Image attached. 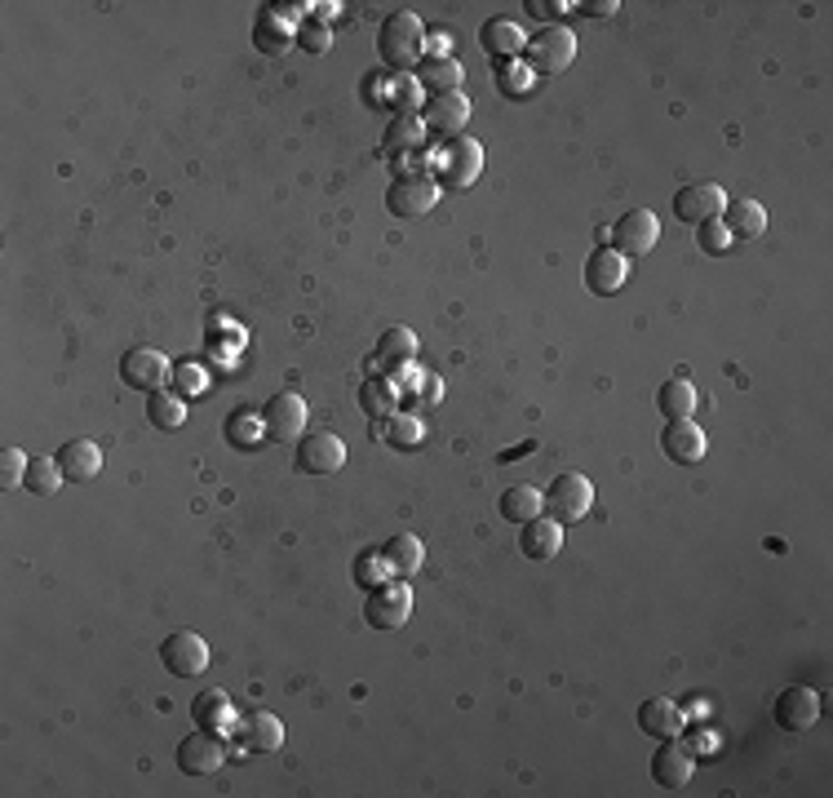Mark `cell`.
Masks as SVG:
<instances>
[{
    "label": "cell",
    "mask_w": 833,
    "mask_h": 798,
    "mask_svg": "<svg viewBox=\"0 0 833 798\" xmlns=\"http://www.w3.org/2000/svg\"><path fill=\"white\" fill-rule=\"evenodd\" d=\"M120 377L134 386V391H164V382L173 377V369H169V360L160 355V351H151V347H138V351H129L125 360H120Z\"/></svg>",
    "instance_id": "cell-14"
},
{
    "label": "cell",
    "mask_w": 833,
    "mask_h": 798,
    "mask_svg": "<svg viewBox=\"0 0 833 798\" xmlns=\"http://www.w3.org/2000/svg\"><path fill=\"white\" fill-rule=\"evenodd\" d=\"M386 568H391V577H399V582H408V577H417L421 573V560H426V551H421V542L413 538V532H404V538H395L391 546H386Z\"/></svg>",
    "instance_id": "cell-30"
},
{
    "label": "cell",
    "mask_w": 833,
    "mask_h": 798,
    "mask_svg": "<svg viewBox=\"0 0 833 798\" xmlns=\"http://www.w3.org/2000/svg\"><path fill=\"white\" fill-rule=\"evenodd\" d=\"M496 81H501V94H505V98H523V94L532 89V72H527V63H505Z\"/></svg>",
    "instance_id": "cell-40"
},
{
    "label": "cell",
    "mask_w": 833,
    "mask_h": 798,
    "mask_svg": "<svg viewBox=\"0 0 833 798\" xmlns=\"http://www.w3.org/2000/svg\"><path fill=\"white\" fill-rule=\"evenodd\" d=\"M652 780L665 789H683L692 780V754L674 741H661V749L652 754Z\"/></svg>",
    "instance_id": "cell-22"
},
{
    "label": "cell",
    "mask_w": 833,
    "mask_h": 798,
    "mask_svg": "<svg viewBox=\"0 0 833 798\" xmlns=\"http://www.w3.org/2000/svg\"><path fill=\"white\" fill-rule=\"evenodd\" d=\"M377 54H382V63L395 67V72L417 67L421 54H426V28H421V19L408 14V10H395V14L382 23V32H377Z\"/></svg>",
    "instance_id": "cell-1"
},
{
    "label": "cell",
    "mask_w": 833,
    "mask_h": 798,
    "mask_svg": "<svg viewBox=\"0 0 833 798\" xmlns=\"http://www.w3.org/2000/svg\"><path fill=\"white\" fill-rule=\"evenodd\" d=\"M705 430L692 422V417H679V422H665V435H661V453L679 466H696L705 457Z\"/></svg>",
    "instance_id": "cell-16"
},
{
    "label": "cell",
    "mask_w": 833,
    "mask_h": 798,
    "mask_svg": "<svg viewBox=\"0 0 833 798\" xmlns=\"http://www.w3.org/2000/svg\"><path fill=\"white\" fill-rule=\"evenodd\" d=\"M696 231H701V248H705V253H723V248L731 244V235H727L723 222H705V226H696Z\"/></svg>",
    "instance_id": "cell-43"
},
{
    "label": "cell",
    "mask_w": 833,
    "mask_h": 798,
    "mask_svg": "<svg viewBox=\"0 0 833 798\" xmlns=\"http://www.w3.org/2000/svg\"><path fill=\"white\" fill-rule=\"evenodd\" d=\"M173 391L186 400V395H195V391H204V369L200 364H178L173 369Z\"/></svg>",
    "instance_id": "cell-42"
},
{
    "label": "cell",
    "mask_w": 833,
    "mask_h": 798,
    "mask_svg": "<svg viewBox=\"0 0 833 798\" xmlns=\"http://www.w3.org/2000/svg\"><path fill=\"white\" fill-rule=\"evenodd\" d=\"M541 492L532 488V483H514V488H505L501 492V514L510 519V523H527V519H536L541 514Z\"/></svg>",
    "instance_id": "cell-32"
},
{
    "label": "cell",
    "mask_w": 833,
    "mask_h": 798,
    "mask_svg": "<svg viewBox=\"0 0 833 798\" xmlns=\"http://www.w3.org/2000/svg\"><path fill=\"white\" fill-rule=\"evenodd\" d=\"M435 204H439V182H435L430 173H404V178H395L391 191H386V209H391L395 217H404V222L430 213Z\"/></svg>",
    "instance_id": "cell-5"
},
{
    "label": "cell",
    "mask_w": 833,
    "mask_h": 798,
    "mask_svg": "<svg viewBox=\"0 0 833 798\" xmlns=\"http://www.w3.org/2000/svg\"><path fill=\"white\" fill-rule=\"evenodd\" d=\"M28 466H32L28 453L6 448V453H0V488H19V483L28 479Z\"/></svg>",
    "instance_id": "cell-39"
},
{
    "label": "cell",
    "mask_w": 833,
    "mask_h": 798,
    "mask_svg": "<svg viewBox=\"0 0 833 798\" xmlns=\"http://www.w3.org/2000/svg\"><path fill=\"white\" fill-rule=\"evenodd\" d=\"M421 138H426V125H421V111L417 116H395L391 125H386V134H382V147H386V156H408V151H421Z\"/></svg>",
    "instance_id": "cell-26"
},
{
    "label": "cell",
    "mask_w": 833,
    "mask_h": 798,
    "mask_svg": "<svg viewBox=\"0 0 833 798\" xmlns=\"http://www.w3.org/2000/svg\"><path fill=\"white\" fill-rule=\"evenodd\" d=\"M342 466H346V444L333 430L302 435V444H298V470H307V475H333Z\"/></svg>",
    "instance_id": "cell-13"
},
{
    "label": "cell",
    "mask_w": 833,
    "mask_h": 798,
    "mask_svg": "<svg viewBox=\"0 0 833 798\" xmlns=\"http://www.w3.org/2000/svg\"><path fill=\"white\" fill-rule=\"evenodd\" d=\"M519 528H523L519 532V546H523L527 560H554V555L564 551V523H554L549 514H536V519H527Z\"/></svg>",
    "instance_id": "cell-18"
},
{
    "label": "cell",
    "mask_w": 833,
    "mask_h": 798,
    "mask_svg": "<svg viewBox=\"0 0 833 798\" xmlns=\"http://www.w3.org/2000/svg\"><path fill=\"white\" fill-rule=\"evenodd\" d=\"M776 723L784 727V732H807L815 719H820V696L811 692V688H784L780 696H776Z\"/></svg>",
    "instance_id": "cell-17"
},
{
    "label": "cell",
    "mask_w": 833,
    "mask_h": 798,
    "mask_svg": "<svg viewBox=\"0 0 833 798\" xmlns=\"http://www.w3.org/2000/svg\"><path fill=\"white\" fill-rule=\"evenodd\" d=\"M639 727L648 736H656V741H674L683 732V710L674 701H665V696H648L639 705Z\"/></svg>",
    "instance_id": "cell-21"
},
{
    "label": "cell",
    "mask_w": 833,
    "mask_h": 798,
    "mask_svg": "<svg viewBox=\"0 0 833 798\" xmlns=\"http://www.w3.org/2000/svg\"><path fill=\"white\" fill-rule=\"evenodd\" d=\"M523 58H527V72H532V76H559V72L573 67V58H577V36H573L568 28H559V23H549V28H541V32L527 36Z\"/></svg>",
    "instance_id": "cell-2"
},
{
    "label": "cell",
    "mask_w": 833,
    "mask_h": 798,
    "mask_svg": "<svg viewBox=\"0 0 833 798\" xmlns=\"http://www.w3.org/2000/svg\"><path fill=\"white\" fill-rule=\"evenodd\" d=\"M226 763V741L217 727H195L178 741V767L186 776H213Z\"/></svg>",
    "instance_id": "cell-6"
},
{
    "label": "cell",
    "mask_w": 833,
    "mask_h": 798,
    "mask_svg": "<svg viewBox=\"0 0 833 798\" xmlns=\"http://www.w3.org/2000/svg\"><path fill=\"white\" fill-rule=\"evenodd\" d=\"M656 240H661V222H656V213H648V209H630L621 222H612V248L626 253V257L652 253Z\"/></svg>",
    "instance_id": "cell-9"
},
{
    "label": "cell",
    "mask_w": 833,
    "mask_h": 798,
    "mask_svg": "<svg viewBox=\"0 0 833 798\" xmlns=\"http://www.w3.org/2000/svg\"><path fill=\"white\" fill-rule=\"evenodd\" d=\"M58 470L67 483H89L98 470H103V453L94 439H67L63 453H58Z\"/></svg>",
    "instance_id": "cell-20"
},
{
    "label": "cell",
    "mask_w": 833,
    "mask_h": 798,
    "mask_svg": "<svg viewBox=\"0 0 833 798\" xmlns=\"http://www.w3.org/2000/svg\"><path fill=\"white\" fill-rule=\"evenodd\" d=\"M417 103H421L417 76H408V72L391 76V107H395V116H417Z\"/></svg>",
    "instance_id": "cell-37"
},
{
    "label": "cell",
    "mask_w": 833,
    "mask_h": 798,
    "mask_svg": "<svg viewBox=\"0 0 833 798\" xmlns=\"http://www.w3.org/2000/svg\"><path fill=\"white\" fill-rule=\"evenodd\" d=\"M439 377H426V386H421V395H426V404H439Z\"/></svg>",
    "instance_id": "cell-46"
},
{
    "label": "cell",
    "mask_w": 833,
    "mask_h": 798,
    "mask_svg": "<svg viewBox=\"0 0 833 798\" xmlns=\"http://www.w3.org/2000/svg\"><path fill=\"white\" fill-rule=\"evenodd\" d=\"M479 173H483V147H479L474 138H448V142L435 151V182H439V187L466 191Z\"/></svg>",
    "instance_id": "cell-3"
},
{
    "label": "cell",
    "mask_w": 833,
    "mask_h": 798,
    "mask_svg": "<svg viewBox=\"0 0 833 798\" xmlns=\"http://www.w3.org/2000/svg\"><path fill=\"white\" fill-rule=\"evenodd\" d=\"M536 19H549V14H564L568 6H549V0H532V6H527Z\"/></svg>",
    "instance_id": "cell-45"
},
{
    "label": "cell",
    "mask_w": 833,
    "mask_h": 798,
    "mask_svg": "<svg viewBox=\"0 0 833 798\" xmlns=\"http://www.w3.org/2000/svg\"><path fill=\"white\" fill-rule=\"evenodd\" d=\"M718 222L727 226L731 240H754V235H762V226H767V209H762L758 200H727V209H723Z\"/></svg>",
    "instance_id": "cell-24"
},
{
    "label": "cell",
    "mask_w": 833,
    "mask_h": 798,
    "mask_svg": "<svg viewBox=\"0 0 833 798\" xmlns=\"http://www.w3.org/2000/svg\"><path fill=\"white\" fill-rule=\"evenodd\" d=\"M727 209V191L718 182H692L674 195V217L687 222V226H705V222H718Z\"/></svg>",
    "instance_id": "cell-7"
},
{
    "label": "cell",
    "mask_w": 833,
    "mask_h": 798,
    "mask_svg": "<svg viewBox=\"0 0 833 798\" xmlns=\"http://www.w3.org/2000/svg\"><path fill=\"white\" fill-rule=\"evenodd\" d=\"M307 422H311L307 400L293 395V391L275 395V400L266 404V413H261V426H266L270 439H298V435H307Z\"/></svg>",
    "instance_id": "cell-12"
},
{
    "label": "cell",
    "mask_w": 833,
    "mask_h": 798,
    "mask_svg": "<svg viewBox=\"0 0 833 798\" xmlns=\"http://www.w3.org/2000/svg\"><path fill=\"white\" fill-rule=\"evenodd\" d=\"M235 745H244L248 754H275L285 745V727L275 714H248L239 727H235Z\"/></svg>",
    "instance_id": "cell-19"
},
{
    "label": "cell",
    "mask_w": 833,
    "mask_h": 798,
    "mask_svg": "<svg viewBox=\"0 0 833 798\" xmlns=\"http://www.w3.org/2000/svg\"><path fill=\"white\" fill-rule=\"evenodd\" d=\"M160 661H164V670L173 679H195L209 666V643L200 635H191V630H178V635H169L160 643Z\"/></svg>",
    "instance_id": "cell-10"
},
{
    "label": "cell",
    "mask_w": 833,
    "mask_h": 798,
    "mask_svg": "<svg viewBox=\"0 0 833 798\" xmlns=\"http://www.w3.org/2000/svg\"><path fill=\"white\" fill-rule=\"evenodd\" d=\"M360 408H364L373 422L395 417V413H399V391H395V382H391V377H364V386H360Z\"/></svg>",
    "instance_id": "cell-27"
},
{
    "label": "cell",
    "mask_w": 833,
    "mask_h": 798,
    "mask_svg": "<svg viewBox=\"0 0 833 798\" xmlns=\"http://www.w3.org/2000/svg\"><path fill=\"white\" fill-rule=\"evenodd\" d=\"M191 714H195V723L200 727H226L231 723V701H226V692H217V688H204L195 701H191Z\"/></svg>",
    "instance_id": "cell-34"
},
{
    "label": "cell",
    "mask_w": 833,
    "mask_h": 798,
    "mask_svg": "<svg viewBox=\"0 0 833 798\" xmlns=\"http://www.w3.org/2000/svg\"><path fill=\"white\" fill-rule=\"evenodd\" d=\"M586 14H590V19H608V14H617V0H590Z\"/></svg>",
    "instance_id": "cell-44"
},
{
    "label": "cell",
    "mask_w": 833,
    "mask_h": 798,
    "mask_svg": "<svg viewBox=\"0 0 833 798\" xmlns=\"http://www.w3.org/2000/svg\"><path fill=\"white\" fill-rule=\"evenodd\" d=\"M541 514H549L554 523H577L590 514L595 506V483L586 475H559L549 483V492H541Z\"/></svg>",
    "instance_id": "cell-4"
},
{
    "label": "cell",
    "mask_w": 833,
    "mask_h": 798,
    "mask_svg": "<svg viewBox=\"0 0 833 798\" xmlns=\"http://www.w3.org/2000/svg\"><path fill=\"white\" fill-rule=\"evenodd\" d=\"M466 120H470V98H466L461 89L430 94V98H426V107H421V125H426L430 134H439L444 142H448V138H461Z\"/></svg>",
    "instance_id": "cell-8"
},
{
    "label": "cell",
    "mask_w": 833,
    "mask_h": 798,
    "mask_svg": "<svg viewBox=\"0 0 833 798\" xmlns=\"http://www.w3.org/2000/svg\"><path fill=\"white\" fill-rule=\"evenodd\" d=\"M364 613H369L373 630H399L408 621V613H413V595H408L404 582H382V586H373Z\"/></svg>",
    "instance_id": "cell-11"
},
{
    "label": "cell",
    "mask_w": 833,
    "mask_h": 798,
    "mask_svg": "<svg viewBox=\"0 0 833 798\" xmlns=\"http://www.w3.org/2000/svg\"><path fill=\"white\" fill-rule=\"evenodd\" d=\"M696 404H701V395H696V386H692L687 377H670V382H661V391H656V408L665 413V422L692 417Z\"/></svg>",
    "instance_id": "cell-28"
},
{
    "label": "cell",
    "mask_w": 833,
    "mask_h": 798,
    "mask_svg": "<svg viewBox=\"0 0 833 798\" xmlns=\"http://www.w3.org/2000/svg\"><path fill=\"white\" fill-rule=\"evenodd\" d=\"M261 435H266L261 417H253V413H231V417H226V439H231V444H239V448H253V444H257Z\"/></svg>",
    "instance_id": "cell-38"
},
{
    "label": "cell",
    "mask_w": 833,
    "mask_h": 798,
    "mask_svg": "<svg viewBox=\"0 0 833 798\" xmlns=\"http://www.w3.org/2000/svg\"><path fill=\"white\" fill-rule=\"evenodd\" d=\"M630 280V257L626 253H617V248H595L590 257H586V285H590V294H621V285Z\"/></svg>",
    "instance_id": "cell-15"
},
{
    "label": "cell",
    "mask_w": 833,
    "mask_h": 798,
    "mask_svg": "<svg viewBox=\"0 0 833 798\" xmlns=\"http://www.w3.org/2000/svg\"><path fill=\"white\" fill-rule=\"evenodd\" d=\"M147 422H151L156 430H178V426L186 422V400H182L178 391H151V400H147Z\"/></svg>",
    "instance_id": "cell-31"
},
{
    "label": "cell",
    "mask_w": 833,
    "mask_h": 798,
    "mask_svg": "<svg viewBox=\"0 0 833 798\" xmlns=\"http://www.w3.org/2000/svg\"><path fill=\"white\" fill-rule=\"evenodd\" d=\"M377 355H382V364H386L391 373L404 369V364H413V355H417V338H413V329H386Z\"/></svg>",
    "instance_id": "cell-33"
},
{
    "label": "cell",
    "mask_w": 833,
    "mask_h": 798,
    "mask_svg": "<svg viewBox=\"0 0 833 798\" xmlns=\"http://www.w3.org/2000/svg\"><path fill=\"white\" fill-rule=\"evenodd\" d=\"M293 28H289V19L280 14V10H266V14H257V28H253V45L261 50V54H285L289 45H293Z\"/></svg>",
    "instance_id": "cell-25"
},
{
    "label": "cell",
    "mask_w": 833,
    "mask_h": 798,
    "mask_svg": "<svg viewBox=\"0 0 833 798\" xmlns=\"http://www.w3.org/2000/svg\"><path fill=\"white\" fill-rule=\"evenodd\" d=\"M479 45L492 54V58H523V45H527V36H523V28L519 23H510V19H488L483 23V32H479Z\"/></svg>",
    "instance_id": "cell-23"
},
{
    "label": "cell",
    "mask_w": 833,
    "mask_h": 798,
    "mask_svg": "<svg viewBox=\"0 0 833 798\" xmlns=\"http://www.w3.org/2000/svg\"><path fill=\"white\" fill-rule=\"evenodd\" d=\"M461 81H466V72H461V63L452 54L448 58H421V67H417V85L430 89V94L461 89Z\"/></svg>",
    "instance_id": "cell-29"
},
{
    "label": "cell",
    "mask_w": 833,
    "mask_h": 798,
    "mask_svg": "<svg viewBox=\"0 0 833 798\" xmlns=\"http://www.w3.org/2000/svg\"><path fill=\"white\" fill-rule=\"evenodd\" d=\"M23 488H28V492H36V497H54V492L63 488V470H58V457H32Z\"/></svg>",
    "instance_id": "cell-36"
},
{
    "label": "cell",
    "mask_w": 833,
    "mask_h": 798,
    "mask_svg": "<svg viewBox=\"0 0 833 798\" xmlns=\"http://www.w3.org/2000/svg\"><path fill=\"white\" fill-rule=\"evenodd\" d=\"M391 448H399V453H413V448H421V439H426V426L413 417V413H395V417H386V435H382Z\"/></svg>",
    "instance_id": "cell-35"
},
{
    "label": "cell",
    "mask_w": 833,
    "mask_h": 798,
    "mask_svg": "<svg viewBox=\"0 0 833 798\" xmlns=\"http://www.w3.org/2000/svg\"><path fill=\"white\" fill-rule=\"evenodd\" d=\"M302 50H311V54H324L329 45H333V36H329V28L320 23V19H307V23H298V36H293Z\"/></svg>",
    "instance_id": "cell-41"
}]
</instances>
